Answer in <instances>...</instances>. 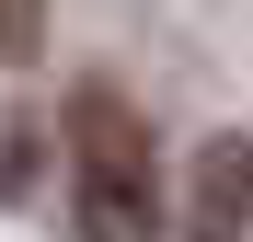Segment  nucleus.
<instances>
[{"mask_svg":"<svg viewBox=\"0 0 253 242\" xmlns=\"http://www.w3.org/2000/svg\"><path fill=\"white\" fill-rule=\"evenodd\" d=\"M69 208H81V242H161L150 127L126 115V93H104V81L69 104Z\"/></svg>","mask_w":253,"mask_h":242,"instance_id":"1","label":"nucleus"},{"mask_svg":"<svg viewBox=\"0 0 253 242\" xmlns=\"http://www.w3.org/2000/svg\"><path fill=\"white\" fill-rule=\"evenodd\" d=\"M184 242H253V139H207V150H196Z\"/></svg>","mask_w":253,"mask_h":242,"instance_id":"2","label":"nucleus"}]
</instances>
